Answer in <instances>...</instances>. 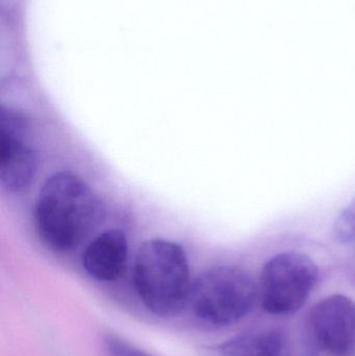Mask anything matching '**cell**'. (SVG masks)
Wrapping results in <instances>:
<instances>
[{"label":"cell","mask_w":355,"mask_h":356,"mask_svg":"<svg viewBox=\"0 0 355 356\" xmlns=\"http://www.w3.org/2000/svg\"><path fill=\"white\" fill-rule=\"evenodd\" d=\"M31 137V125L24 114L3 106L0 116V182L6 192L26 190L37 175L39 162Z\"/></svg>","instance_id":"5b68a950"},{"label":"cell","mask_w":355,"mask_h":356,"mask_svg":"<svg viewBox=\"0 0 355 356\" xmlns=\"http://www.w3.org/2000/svg\"><path fill=\"white\" fill-rule=\"evenodd\" d=\"M318 267L304 253L283 252L265 264L258 284L261 305L275 316L299 311L318 282Z\"/></svg>","instance_id":"277c9868"},{"label":"cell","mask_w":355,"mask_h":356,"mask_svg":"<svg viewBox=\"0 0 355 356\" xmlns=\"http://www.w3.org/2000/svg\"><path fill=\"white\" fill-rule=\"evenodd\" d=\"M216 356H291L285 334L279 330L240 334L221 344Z\"/></svg>","instance_id":"ba28073f"},{"label":"cell","mask_w":355,"mask_h":356,"mask_svg":"<svg viewBox=\"0 0 355 356\" xmlns=\"http://www.w3.org/2000/svg\"><path fill=\"white\" fill-rule=\"evenodd\" d=\"M129 263V243L120 229H110L90 242L83 254L87 273L104 282H114L124 275Z\"/></svg>","instance_id":"52a82bcc"},{"label":"cell","mask_w":355,"mask_h":356,"mask_svg":"<svg viewBox=\"0 0 355 356\" xmlns=\"http://www.w3.org/2000/svg\"><path fill=\"white\" fill-rule=\"evenodd\" d=\"M104 348L108 356H154L118 336L106 337Z\"/></svg>","instance_id":"30bf717a"},{"label":"cell","mask_w":355,"mask_h":356,"mask_svg":"<svg viewBox=\"0 0 355 356\" xmlns=\"http://www.w3.org/2000/svg\"><path fill=\"white\" fill-rule=\"evenodd\" d=\"M311 330L316 344L331 356H352L355 351V302L333 295L315 305Z\"/></svg>","instance_id":"8992f818"},{"label":"cell","mask_w":355,"mask_h":356,"mask_svg":"<svg viewBox=\"0 0 355 356\" xmlns=\"http://www.w3.org/2000/svg\"><path fill=\"white\" fill-rule=\"evenodd\" d=\"M133 282L150 313L162 318L179 315L189 302L192 286L185 250L171 241H146L135 257Z\"/></svg>","instance_id":"7a4b0ae2"},{"label":"cell","mask_w":355,"mask_h":356,"mask_svg":"<svg viewBox=\"0 0 355 356\" xmlns=\"http://www.w3.org/2000/svg\"><path fill=\"white\" fill-rule=\"evenodd\" d=\"M333 238L340 244L355 243V197L336 219Z\"/></svg>","instance_id":"9c48e42d"},{"label":"cell","mask_w":355,"mask_h":356,"mask_svg":"<svg viewBox=\"0 0 355 356\" xmlns=\"http://www.w3.org/2000/svg\"><path fill=\"white\" fill-rule=\"evenodd\" d=\"M102 218L104 209L95 193L69 171L46 180L33 211L38 236L56 252H70L81 246Z\"/></svg>","instance_id":"6da1fadb"},{"label":"cell","mask_w":355,"mask_h":356,"mask_svg":"<svg viewBox=\"0 0 355 356\" xmlns=\"http://www.w3.org/2000/svg\"><path fill=\"white\" fill-rule=\"evenodd\" d=\"M258 298V286L246 270L219 266L192 282L188 305L202 323L222 328L247 317Z\"/></svg>","instance_id":"3957f363"}]
</instances>
